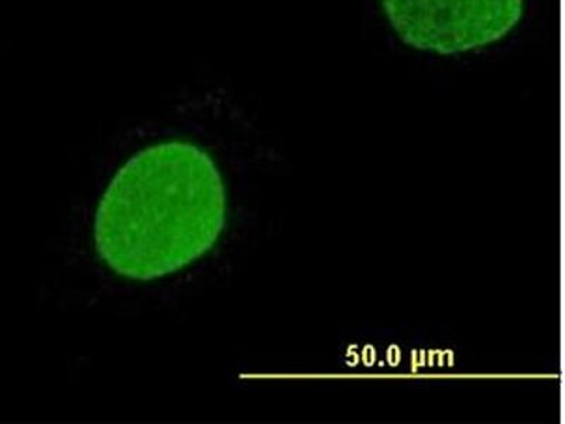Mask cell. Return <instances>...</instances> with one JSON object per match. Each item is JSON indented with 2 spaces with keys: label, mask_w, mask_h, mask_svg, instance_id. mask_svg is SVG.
Masks as SVG:
<instances>
[{
  "label": "cell",
  "mask_w": 565,
  "mask_h": 424,
  "mask_svg": "<svg viewBox=\"0 0 565 424\" xmlns=\"http://www.w3.org/2000/svg\"><path fill=\"white\" fill-rule=\"evenodd\" d=\"M381 7L403 44L459 55L507 39L521 24L526 0H381Z\"/></svg>",
  "instance_id": "cell-2"
},
{
  "label": "cell",
  "mask_w": 565,
  "mask_h": 424,
  "mask_svg": "<svg viewBox=\"0 0 565 424\" xmlns=\"http://www.w3.org/2000/svg\"><path fill=\"white\" fill-rule=\"evenodd\" d=\"M228 199L215 161L168 141L126 161L100 200L94 246L110 271L150 282L194 264L218 242Z\"/></svg>",
  "instance_id": "cell-1"
}]
</instances>
